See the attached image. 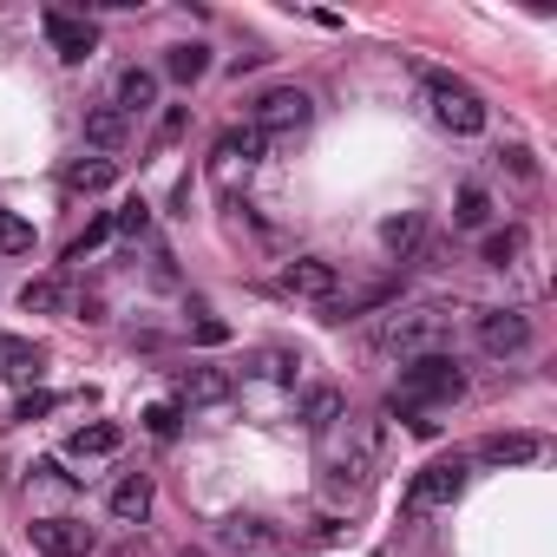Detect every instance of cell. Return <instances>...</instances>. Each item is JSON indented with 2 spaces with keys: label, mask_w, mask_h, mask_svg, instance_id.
<instances>
[{
  "label": "cell",
  "mask_w": 557,
  "mask_h": 557,
  "mask_svg": "<svg viewBox=\"0 0 557 557\" xmlns=\"http://www.w3.org/2000/svg\"><path fill=\"white\" fill-rule=\"evenodd\" d=\"M282 289H289V295H302V302H334L341 269H334L328 256H295V263L282 269Z\"/></svg>",
  "instance_id": "10"
},
{
  "label": "cell",
  "mask_w": 557,
  "mask_h": 557,
  "mask_svg": "<svg viewBox=\"0 0 557 557\" xmlns=\"http://www.w3.org/2000/svg\"><path fill=\"white\" fill-rule=\"evenodd\" d=\"M183 557H198V550H183Z\"/></svg>",
  "instance_id": "35"
},
{
  "label": "cell",
  "mask_w": 557,
  "mask_h": 557,
  "mask_svg": "<svg viewBox=\"0 0 557 557\" xmlns=\"http://www.w3.org/2000/svg\"><path fill=\"white\" fill-rule=\"evenodd\" d=\"M537 453H544V440H531V433H492V440L479 446L485 466H531Z\"/></svg>",
  "instance_id": "17"
},
{
  "label": "cell",
  "mask_w": 557,
  "mask_h": 557,
  "mask_svg": "<svg viewBox=\"0 0 557 557\" xmlns=\"http://www.w3.org/2000/svg\"><path fill=\"white\" fill-rule=\"evenodd\" d=\"M118 440H125V433H118L112 420H92V427H79V433L66 440V453H73V459H112Z\"/></svg>",
  "instance_id": "21"
},
{
  "label": "cell",
  "mask_w": 557,
  "mask_h": 557,
  "mask_svg": "<svg viewBox=\"0 0 557 557\" xmlns=\"http://www.w3.org/2000/svg\"><path fill=\"white\" fill-rule=\"evenodd\" d=\"M466 492V466L459 459H440V466H420L414 485H407V511H440Z\"/></svg>",
  "instance_id": "8"
},
{
  "label": "cell",
  "mask_w": 557,
  "mask_h": 557,
  "mask_svg": "<svg viewBox=\"0 0 557 557\" xmlns=\"http://www.w3.org/2000/svg\"><path fill=\"white\" fill-rule=\"evenodd\" d=\"M0 375L8 381H40V347L34 341H14V334H0Z\"/></svg>",
  "instance_id": "20"
},
{
  "label": "cell",
  "mask_w": 557,
  "mask_h": 557,
  "mask_svg": "<svg viewBox=\"0 0 557 557\" xmlns=\"http://www.w3.org/2000/svg\"><path fill=\"white\" fill-rule=\"evenodd\" d=\"M112 230H118V237H144V230H151V204L131 198L125 211H112Z\"/></svg>",
  "instance_id": "27"
},
{
  "label": "cell",
  "mask_w": 557,
  "mask_h": 557,
  "mask_svg": "<svg viewBox=\"0 0 557 557\" xmlns=\"http://www.w3.org/2000/svg\"><path fill=\"white\" fill-rule=\"evenodd\" d=\"M157 105V73H144V66H125L118 73V86H112V112H125V118H144Z\"/></svg>",
  "instance_id": "12"
},
{
  "label": "cell",
  "mask_w": 557,
  "mask_h": 557,
  "mask_svg": "<svg viewBox=\"0 0 557 557\" xmlns=\"http://www.w3.org/2000/svg\"><path fill=\"white\" fill-rule=\"evenodd\" d=\"M204 73H211V47H198V40H183V47L164 53V79H177V86H198Z\"/></svg>",
  "instance_id": "19"
},
{
  "label": "cell",
  "mask_w": 557,
  "mask_h": 557,
  "mask_svg": "<svg viewBox=\"0 0 557 557\" xmlns=\"http://www.w3.org/2000/svg\"><path fill=\"white\" fill-rule=\"evenodd\" d=\"M485 217H492V198L479 191V183H466V191H459V204H453V224H459V230H479Z\"/></svg>",
  "instance_id": "24"
},
{
  "label": "cell",
  "mask_w": 557,
  "mask_h": 557,
  "mask_svg": "<svg viewBox=\"0 0 557 557\" xmlns=\"http://www.w3.org/2000/svg\"><path fill=\"white\" fill-rule=\"evenodd\" d=\"M151 498H157V485H151L144 472H125V479L112 485V518H118V524H144V518H151Z\"/></svg>",
  "instance_id": "13"
},
{
  "label": "cell",
  "mask_w": 557,
  "mask_h": 557,
  "mask_svg": "<svg viewBox=\"0 0 557 557\" xmlns=\"http://www.w3.org/2000/svg\"><path fill=\"white\" fill-rule=\"evenodd\" d=\"M27 531H34L40 557H86L92 550V524H79V518H34Z\"/></svg>",
  "instance_id": "11"
},
{
  "label": "cell",
  "mask_w": 557,
  "mask_h": 557,
  "mask_svg": "<svg viewBox=\"0 0 557 557\" xmlns=\"http://www.w3.org/2000/svg\"><path fill=\"white\" fill-rule=\"evenodd\" d=\"M479 256H485V263H492V269H511V263H518V256H524V230H518V224H505V230H492V237H485V250H479Z\"/></svg>",
  "instance_id": "23"
},
{
  "label": "cell",
  "mask_w": 557,
  "mask_h": 557,
  "mask_svg": "<svg viewBox=\"0 0 557 557\" xmlns=\"http://www.w3.org/2000/svg\"><path fill=\"white\" fill-rule=\"evenodd\" d=\"M34 250V224L14 217V211H0V256H27Z\"/></svg>",
  "instance_id": "25"
},
{
  "label": "cell",
  "mask_w": 557,
  "mask_h": 557,
  "mask_svg": "<svg viewBox=\"0 0 557 557\" xmlns=\"http://www.w3.org/2000/svg\"><path fill=\"white\" fill-rule=\"evenodd\" d=\"M230 401V375L224 367H191V375L177 381V407H217Z\"/></svg>",
  "instance_id": "14"
},
{
  "label": "cell",
  "mask_w": 557,
  "mask_h": 557,
  "mask_svg": "<svg viewBox=\"0 0 557 557\" xmlns=\"http://www.w3.org/2000/svg\"><path fill=\"white\" fill-rule=\"evenodd\" d=\"M217 544L230 557H276L282 550V531L269 518H256V511H230V518H217Z\"/></svg>",
  "instance_id": "7"
},
{
  "label": "cell",
  "mask_w": 557,
  "mask_h": 557,
  "mask_svg": "<svg viewBox=\"0 0 557 557\" xmlns=\"http://www.w3.org/2000/svg\"><path fill=\"white\" fill-rule=\"evenodd\" d=\"M191 341H198V347H224V341H230V328L204 315V321H191Z\"/></svg>",
  "instance_id": "31"
},
{
  "label": "cell",
  "mask_w": 557,
  "mask_h": 557,
  "mask_svg": "<svg viewBox=\"0 0 557 557\" xmlns=\"http://www.w3.org/2000/svg\"><path fill=\"white\" fill-rule=\"evenodd\" d=\"M105 237H112V217H92V224H86V230L73 237V250H66V263H86V256H92V250H99Z\"/></svg>",
  "instance_id": "28"
},
{
  "label": "cell",
  "mask_w": 557,
  "mask_h": 557,
  "mask_svg": "<svg viewBox=\"0 0 557 557\" xmlns=\"http://www.w3.org/2000/svg\"><path fill=\"white\" fill-rule=\"evenodd\" d=\"M341 407H347L341 388H308V401H302V427H308V433H328V427L341 420Z\"/></svg>",
  "instance_id": "22"
},
{
  "label": "cell",
  "mask_w": 557,
  "mask_h": 557,
  "mask_svg": "<svg viewBox=\"0 0 557 557\" xmlns=\"http://www.w3.org/2000/svg\"><path fill=\"white\" fill-rule=\"evenodd\" d=\"M308 118H315V99H308L302 86H269V92L250 105V125H256L263 138H295Z\"/></svg>",
  "instance_id": "4"
},
{
  "label": "cell",
  "mask_w": 557,
  "mask_h": 557,
  "mask_svg": "<svg viewBox=\"0 0 557 557\" xmlns=\"http://www.w3.org/2000/svg\"><path fill=\"white\" fill-rule=\"evenodd\" d=\"M479 347H485L492 360L524 354V347H531V315H518V308H485V315H479Z\"/></svg>",
  "instance_id": "9"
},
{
  "label": "cell",
  "mask_w": 557,
  "mask_h": 557,
  "mask_svg": "<svg viewBox=\"0 0 557 557\" xmlns=\"http://www.w3.org/2000/svg\"><path fill=\"white\" fill-rule=\"evenodd\" d=\"M118 183V157H99V151H86L73 170H66V191L73 198H99V191H112Z\"/></svg>",
  "instance_id": "15"
},
{
  "label": "cell",
  "mask_w": 557,
  "mask_h": 557,
  "mask_svg": "<svg viewBox=\"0 0 557 557\" xmlns=\"http://www.w3.org/2000/svg\"><path fill=\"white\" fill-rule=\"evenodd\" d=\"M427 99H433V118H440L453 138H479V131H485V105H479L472 86H459V79H446V73H427Z\"/></svg>",
  "instance_id": "3"
},
{
  "label": "cell",
  "mask_w": 557,
  "mask_h": 557,
  "mask_svg": "<svg viewBox=\"0 0 557 557\" xmlns=\"http://www.w3.org/2000/svg\"><path fill=\"white\" fill-rule=\"evenodd\" d=\"M466 394V367L453 354H420L401 367V388H394V407H440V401H459Z\"/></svg>",
  "instance_id": "2"
},
{
  "label": "cell",
  "mask_w": 557,
  "mask_h": 557,
  "mask_svg": "<svg viewBox=\"0 0 557 557\" xmlns=\"http://www.w3.org/2000/svg\"><path fill=\"white\" fill-rule=\"evenodd\" d=\"M177 427H183V407H177V401L144 407V433H151V440H177Z\"/></svg>",
  "instance_id": "26"
},
{
  "label": "cell",
  "mask_w": 557,
  "mask_h": 557,
  "mask_svg": "<svg viewBox=\"0 0 557 557\" xmlns=\"http://www.w3.org/2000/svg\"><path fill=\"white\" fill-rule=\"evenodd\" d=\"M263 151H269V138H263L256 125H237V131H224V138L211 144V177L230 191L237 177H250V170L263 164Z\"/></svg>",
  "instance_id": "5"
},
{
  "label": "cell",
  "mask_w": 557,
  "mask_h": 557,
  "mask_svg": "<svg viewBox=\"0 0 557 557\" xmlns=\"http://www.w3.org/2000/svg\"><path fill=\"white\" fill-rule=\"evenodd\" d=\"M21 302H27V308H60V282H27Z\"/></svg>",
  "instance_id": "30"
},
{
  "label": "cell",
  "mask_w": 557,
  "mask_h": 557,
  "mask_svg": "<svg viewBox=\"0 0 557 557\" xmlns=\"http://www.w3.org/2000/svg\"><path fill=\"white\" fill-rule=\"evenodd\" d=\"M381 243H388V256L414 263L420 243H427V211H401V217H388V224H381Z\"/></svg>",
  "instance_id": "16"
},
{
  "label": "cell",
  "mask_w": 557,
  "mask_h": 557,
  "mask_svg": "<svg viewBox=\"0 0 557 557\" xmlns=\"http://www.w3.org/2000/svg\"><path fill=\"white\" fill-rule=\"evenodd\" d=\"M446 334H453V302H414V308H394L381 321V354L420 360V354H440Z\"/></svg>",
  "instance_id": "1"
},
{
  "label": "cell",
  "mask_w": 557,
  "mask_h": 557,
  "mask_svg": "<svg viewBox=\"0 0 557 557\" xmlns=\"http://www.w3.org/2000/svg\"><path fill=\"white\" fill-rule=\"evenodd\" d=\"M183 125H191V112L170 105V112H164V125H157V144H177V138H183Z\"/></svg>",
  "instance_id": "32"
},
{
  "label": "cell",
  "mask_w": 557,
  "mask_h": 557,
  "mask_svg": "<svg viewBox=\"0 0 557 557\" xmlns=\"http://www.w3.org/2000/svg\"><path fill=\"white\" fill-rule=\"evenodd\" d=\"M53 407H60V394H47V388H34V394H27V401L14 407V420H47Z\"/></svg>",
  "instance_id": "29"
},
{
  "label": "cell",
  "mask_w": 557,
  "mask_h": 557,
  "mask_svg": "<svg viewBox=\"0 0 557 557\" xmlns=\"http://www.w3.org/2000/svg\"><path fill=\"white\" fill-rule=\"evenodd\" d=\"M263 375L289 388V381H295V360H289V354H263Z\"/></svg>",
  "instance_id": "34"
},
{
  "label": "cell",
  "mask_w": 557,
  "mask_h": 557,
  "mask_svg": "<svg viewBox=\"0 0 557 557\" xmlns=\"http://www.w3.org/2000/svg\"><path fill=\"white\" fill-rule=\"evenodd\" d=\"M505 164H511V177L537 183V164H531V151H524V144H505Z\"/></svg>",
  "instance_id": "33"
},
{
  "label": "cell",
  "mask_w": 557,
  "mask_h": 557,
  "mask_svg": "<svg viewBox=\"0 0 557 557\" xmlns=\"http://www.w3.org/2000/svg\"><path fill=\"white\" fill-rule=\"evenodd\" d=\"M125 131H131V118H125V112H112V105L86 112V144H92L99 157H112V151L125 144Z\"/></svg>",
  "instance_id": "18"
},
{
  "label": "cell",
  "mask_w": 557,
  "mask_h": 557,
  "mask_svg": "<svg viewBox=\"0 0 557 557\" xmlns=\"http://www.w3.org/2000/svg\"><path fill=\"white\" fill-rule=\"evenodd\" d=\"M40 34H47V47H53L66 66H86V60L99 53V27H92V14H66V8H47V14H40Z\"/></svg>",
  "instance_id": "6"
}]
</instances>
